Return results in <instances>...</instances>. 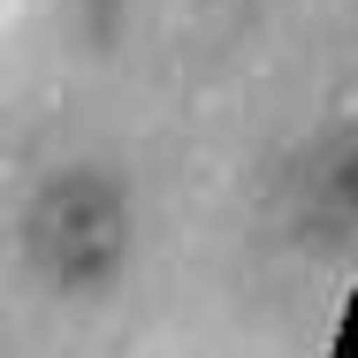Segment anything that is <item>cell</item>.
I'll use <instances>...</instances> for the list:
<instances>
[{"label": "cell", "mask_w": 358, "mask_h": 358, "mask_svg": "<svg viewBox=\"0 0 358 358\" xmlns=\"http://www.w3.org/2000/svg\"><path fill=\"white\" fill-rule=\"evenodd\" d=\"M31 252L62 282H99L122 252V199L99 176H69L31 206Z\"/></svg>", "instance_id": "cell-1"}]
</instances>
